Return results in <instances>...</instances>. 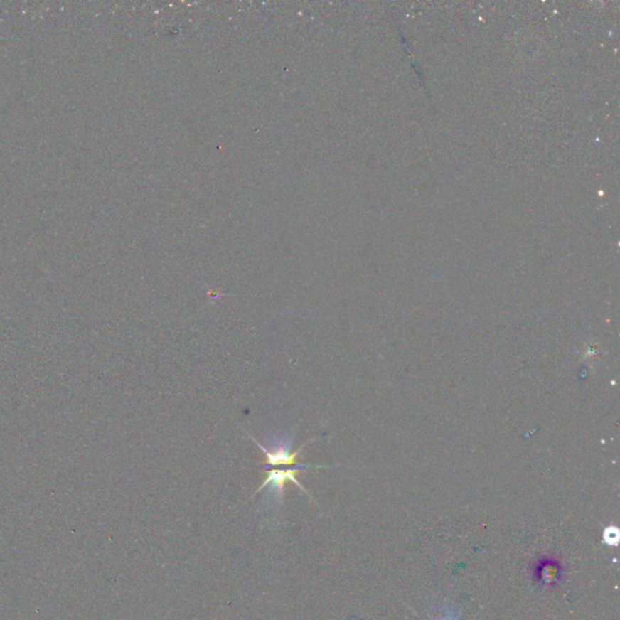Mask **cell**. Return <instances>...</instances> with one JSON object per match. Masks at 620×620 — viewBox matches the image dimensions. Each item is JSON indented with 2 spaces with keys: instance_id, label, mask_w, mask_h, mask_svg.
I'll return each mask as SVG.
<instances>
[{
  "instance_id": "1",
  "label": "cell",
  "mask_w": 620,
  "mask_h": 620,
  "mask_svg": "<svg viewBox=\"0 0 620 620\" xmlns=\"http://www.w3.org/2000/svg\"><path fill=\"white\" fill-rule=\"evenodd\" d=\"M252 439L253 442L261 449L262 452L265 456L264 466L269 468L273 465H297V458L301 454L304 445L301 446L296 452L291 451L292 442H294V437H287L285 434L282 435H274V437H268V446L261 445L256 439H253L251 435H249Z\"/></svg>"
},
{
  "instance_id": "2",
  "label": "cell",
  "mask_w": 620,
  "mask_h": 620,
  "mask_svg": "<svg viewBox=\"0 0 620 620\" xmlns=\"http://www.w3.org/2000/svg\"><path fill=\"white\" fill-rule=\"evenodd\" d=\"M306 468H320V465H306L301 464L294 465V468L290 469H272L268 470L264 481L262 482V485L258 487L256 493L261 492L262 490L269 491V494L273 497L274 502H282L284 499V488L287 482H292L294 485L298 486L303 492L306 491L303 487L299 481H298L297 475L302 471V469Z\"/></svg>"
},
{
  "instance_id": "3",
  "label": "cell",
  "mask_w": 620,
  "mask_h": 620,
  "mask_svg": "<svg viewBox=\"0 0 620 620\" xmlns=\"http://www.w3.org/2000/svg\"><path fill=\"white\" fill-rule=\"evenodd\" d=\"M604 539L608 545L616 547L618 542H619V530H618L616 527H607L604 530Z\"/></svg>"
},
{
  "instance_id": "4",
  "label": "cell",
  "mask_w": 620,
  "mask_h": 620,
  "mask_svg": "<svg viewBox=\"0 0 620 620\" xmlns=\"http://www.w3.org/2000/svg\"><path fill=\"white\" fill-rule=\"evenodd\" d=\"M559 573V570L556 567V565H545L544 567L542 566V572H540V575H542V578L545 579V583H551V580L555 579L556 574Z\"/></svg>"
}]
</instances>
